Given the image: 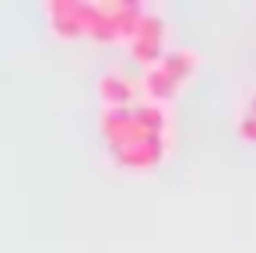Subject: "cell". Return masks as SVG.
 Wrapping results in <instances>:
<instances>
[{
	"mask_svg": "<svg viewBox=\"0 0 256 253\" xmlns=\"http://www.w3.org/2000/svg\"><path fill=\"white\" fill-rule=\"evenodd\" d=\"M196 64H200V57H196L193 50H165V57H162V71L172 74L179 85L196 71Z\"/></svg>",
	"mask_w": 256,
	"mask_h": 253,
	"instance_id": "4",
	"label": "cell"
},
{
	"mask_svg": "<svg viewBox=\"0 0 256 253\" xmlns=\"http://www.w3.org/2000/svg\"><path fill=\"white\" fill-rule=\"evenodd\" d=\"M112 158H116L123 169H140V172H148V169H154V165L165 158V134H148V137H140V141H134V144H126V148H112Z\"/></svg>",
	"mask_w": 256,
	"mask_h": 253,
	"instance_id": "1",
	"label": "cell"
},
{
	"mask_svg": "<svg viewBox=\"0 0 256 253\" xmlns=\"http://www.w3.org/2000/svg\"><path fill=\"white\" fill-rule=\"evenodd\" d=\"M98 95H102V102H106L109 109H120V106H130L134 85H130L126 78H120V74H106V78L98 81Z\"/></svg>",
	"mask_w": 256,
	"mask_h": 253,
	"instance_id": "3",
	"label": "cell"
},
{
	"mask_svg": "<svg viewBox=\"0 0 256 253\" xmlns=\"http://www.w3.org/2000/svg\"><path fill=\"white\" fill-rule=\"evenodd\" d=\"M140 85H144L148 99H151V102H158V106H165V102L179 92V81H176L172 74H165V71H162V64H158V67H148Z\"/></svg>",
	"mask_w": 256,
	"mask_h": 253,
	"instance_id": "2",
	"label": "cell"
},
{
	"mask_svg": "<svg viewBox=\"0 0 256 253\" xmlns=\"http://www.w3.org/2000/svg\"><path fill=\"white\" fill-rule=\"evenodd\" d=\"M126 46H130V53H134L144 67H158V64H162V57H165L162 43H154V39H140V36H137V39H130Z\"/></svg>",
	"mask_w": 256,
	"mask_h": 253,
	"instance_id": "6",
	"label": "cell"
},
{
	"mask_svg": "<svg viewBox=\"0 0 256 253\" xmlns=\"http://www.w3.org/2000/svg\"><path fill=\"white\" fill-rule=\"evenodd\" d=\"M238 137H242V141H256V116L246 113V116L238 120Z\"/></svg>",
	"mask_w": 256,
	"mask_h": 253,
	"instance_id": "7",
	"label": "cell"
},
{
	"mask_svg": "<svg viewBox=\"0 0 256 253\" xmlns=\"http://www.w3.org/2000/svg\"><path fill=\"white\" fill-rule=\"evenodd\" d=\"M134 109H137V123L144 127V134H165V127H168L165 106L148 102V106H134Z\"/></svg>",
	"mask_w": 256,
	"mask_h": 253,
	"instance_id": "5",
	"label": "cell"
},
{
	"mask_svg": "<svg viewBox=\"0 0 256 253\" xmlns=\"http://www.w3.org/2000/svg\"><path fill=\"white\" fill-rule=\"evenodd\" d=\"M249 116H256V92H252V99H249V109H246Z\"/></svg>",
	"mask_w": 256,
	"mask_h": 253,
	"instance_id": "8",
	"label": "cell"
}]
</instances>
